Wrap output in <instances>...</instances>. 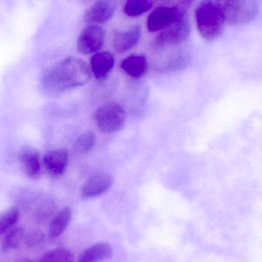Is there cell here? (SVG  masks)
Instances as JSON below:
<instances>
[{
  "label": "cell",
  "mask_w": 262,
  "mask_h": 262,
  "mask_svg": "<svg viewBox=\"0 0 262 262\" xmlns=\"http://www.w3.org/2000/svg\"><path fill=\"white\" fill-rule=\"evenodd\" d=\"M113 249L108 243H98L86 249L78 257L77 262H101L110 259Z\"/></svg>",
  "instance_id": "obj_14"
},
{
  "label": "cell",
  "mask_w": 262,
  "mask_h": 262,
  "mask_svg": "<svg viewBox=\"0 0 262 262\" xmlns=\"http://www.w3.org/2000/svg\"><path fill=\"white\" fill-rule=\"evenodd\" d=\"M24 238V229L21 227L13 228L5 235L2 242V251L3 252H8L16 250L21 246Z\"/></svg>",
  "instance_id": "obj_17"
},
{
  "label": "cell",
  "mask_w": 262,
  "mask_h": 262,
  "mask_svg": "<svg viewBox=\"0 0 262 262\" xmlns=\"http://www.w3.org/2000/svg\"><path fill=\"white\" fill-rule=\"evenodd\" d=\"M115 63V57L110 52H98L94 54L91 58V71L96 79L101 81L110 75Z\"/></svg>",
  "instance_id": "obj_13"
},
{
  "label": "cell",
  "mask_w": 262,
  "mask_h": 262,
  "mask_svg": "<svg viewBox=\"0 0 262 262\" xmlns=\"http://www.w3.org/2000/svg\"><path fill=\"white\" fill-rule=\"evenodd\" d=\"M96 143V135L93 131H87L78 137L75 143V152L79 155H84L90 152Z\"/></svg>",
  "instance_id": "obj_22"
},
{
  "label": "cell",
  "mask_w": 262,
  "mask_h": 262,
  "mask_svg": "<svg viewBox=\"0 0 262 262\" xmlns=\"http://www.w3.org/2000/svg\"><path fill=\"white\" fill-rule=\"evenodd\" d=\"M37 262H75V256L69 249L57 248L45 252Z\"/></svg>",
  "instance_id": "obj_19"
},
{
  "label": "cell",
  "mask_w": 262,
  "mask_h": 262,
  "mask_svg": "<svg viewBox=\"0 0 262 262\" xmlns=\"http://www.w3.org/2000/svg\"><path fill=\"white\" fill-rule=\"evenodd\" d=\"M141 28L139 25H134L124 31H115L112 46L118 53H124L132 49L140 41Z\"/></svg>",
  "instance_id": "obj_10"
},
{
  "label": "cell",
  "mask_w": 262,
  "mask_h": 262,
  "mask_svg": "<svg viewBox=\"0 0 262 262\" xmlns=\"http://www.w3.org/2000/svg\"><path fill=\"white\" fill-rule=\"evenodd\" d=\"M226 21L232 25L250 23L258 14L256 0H215Z\"/></svg>",
  "instance_id": "obj_3"
},
{
  "label": "cell",
  "mask_w": 262,
  "mask_h": 262,
  "mask_svg": "<svg viewBox=\"0 0 262 262\" xmlns=\"http://www.w3.org/2000/svg\"><path fill=\"white\" fill-rule=\"evenodd\" d=\"M91 77L92 71L85 61L67 57L45 72L41 84L49 95H58L84 86Z\"/></svg>",
  "instance_id": "obj_1"
},
{
  "label": "cell",
  "mask_w": 262,
  "mask_h": 262,
  "mask_svg": "<svg viewBox=\"0 0 262 262\" xmlns=\"http://www.w3.org/2000/svg\"><path fill=\"white\" fill-rule=\"evenodd\" d=\"M190 23L187 16L163 29L154 39V46L158 49L180 46L184 43L190 35Z\"/></svg>",
  "instance_id": "obj_5"
},
{
  "label": "cell",
  "mask_w": 262,
  "mask_h": 262,
  "mask_svg": "<svg viewBox=\"0 0 262 262\" xmlns=\"http://www.w3.org/2000/svg\"><path fill=\"white\" fill-rule=\"evenodd\" d=\"M105 31L98 25L86 26L78 38L77 49L82 55L96 53L104 46Z\"/></svg>",
  "instance_id": "obj_7"
},
{
  "label": "cell",
  "mask_w": 262,
  "mask_h": 262,
  "mask_svg": "<svg viewBox=\"0 0 262 262\" xmlns=\"http://www.w3.org/2000/svg\"><path fill=\"white\" fill-rule=\"evenodd\" d=\"M156 2H157V3H159V4H168V3H170V2H172V0H155Z\"/></svg>",
  "instance_id": "obj_27"
},
{
  "label": "cell",
  "mask_w": 262,
  "mask_h": 262,
  "mask_svg": "<svg viewBox=\"0 0 262 262\" xmlns=\"http://www.w3.org/2000/svg\"><path fill=\"white\" fill-rule=\"evenodd\" d=\"M197 29L203 38L213 41L224 30L226 18L212 0H202L195 9Z\"/></svg>",
  "instance_id": "obj_2"
},
{
  "label": "cell",
  "mask_w": 262,
  "mask_h": 262,
  "mask_svg": "<svg viewBox=\"0 0 262 262\" xmlns=\"http://www.w3.org/2000/svg\"><path fill=\"white\" fill-rule=\"evenodd\" d=\"M117 9V0H98L84 15L86 23L90 25L106 23L113 17Z\"/></svg>",
  "instance_id": "obj_9"
},
{
  "label": "cell",
  "mask_w": 262,
  "mask_h": 262,
  "mask_svg": "<svg viewBox=\"0 0 262 262\" xmlns=\"http://www.w3.org/2000/svg\"><path fill=\"white\" fill-rule=\"evenodd\" d=\"M72 209L69 207H64L57 212L49 223V237L52 239H56L61 236L64 231L69 227L72 221Z\"/></svg>",
  "instance_id": "obj_16"
},
{
  "label": "cell",
  "mask_w": 262,
  "mask_h": 262,
  "mask_svg": "<svg viewBox=\"0 0 262 262\" xmlns=\"http://www.w3.org/2000/svg\"><path fill=\"white\" fill-rule=\"evenodd\" d=\"M19 209L17 206L9 207L6 210L0 212V236L5 235L13 229L19 220Z\"/></svg>",
  "instance_id": "obj_18"
},
{
  "label": "cell",
  "mask_w": 262,
  "mask_h": 262,
  "mask_svg": "<svg viewBox=\"0 0 262 262\" xmlns=\"http://www.w3.org/2000/svg\"><path fill=\"white\" fill-rule=\"evenodd\" d=\"M19 162L24 173L29 178L37 180L41 175L40 154L35 148L23 146L19 154Z\"/></svg>",
  "instance_id": "obj_11"
},
{
  "label": "cell",
  "mask_w": 262,
  "mask_h": 262,
  "mask_svg": "<svg viewBox=\"0 0 262 262\" xmlns=\"http://www.w3.org/2000/svg\"><path fill=\"white\" fill-rule=\"evenodd\" d=\"M44 233L38 229L30 231L27 235H25L26 246L29 249L40 246L44 242Z\"/></svg>",
  "instance_id": "obj_23"
},
{
  "label": "cell",
  "mask_w": 262,
  "mask_h": 262,
  "mask_svg": "<svg viewBox=\"0 0 262 262\" xmlns=\"http://www.w3.org/2000/svg\"><path fill=\"white\" fill-rule=\"evenodd\" d=\"M147 58L143 55H132L123 60L121 68L123 72L133 78H140L148 70Z\"/></svg>",
  "instance_id": "obj_15"
},
{
  "label": "cell",
  "mask_w": 262,
  "mask_h": 262,
  "mask_svg": "<svg viewBox=\"0 0 262 262\" xmlns=\"http://www.w3.org/2000/svg\"><path fill=\"white\" fill-rule=\"evenodd\" d=\"M126 112L118 103L104 104L95 111L94 115L95 124L100 130L105 134L118 132L124 127Z\"/></svg>",
  "instance_id": "obj_4"
},
{
  "label": "cell",
  "mask_w": 262,
  "mask_h": 262,
  "mask_svg": "<svg viewBox=\"0 0 262 262\" xmlns=\"http://www.w3.org/2000/svg\"><path fill=\"white\" fill-rule=\"evenodd\" d=\"M152 6L154 0H127L124 12L128 16L137 17L149 11Z\"/></svg>",
  "instance_id": "obj_21"
},
{
  "label": "cell",
  "mask_w": 262,
  "mask_h": 262,
  "mask_svg": "<svg viewBox=\"0 0 262 262\" xmlns=\"http://www.w3.org/2000/svg\"><path fill=\"white\" fill-rule=\"evenodd\" d=\"M55 212V206L50 202H46L43 203L35 213V220L37 221L42 223L50 218Z\"/></svg>",
  "instance_id": "obj_24"
},
{
  "label": "cell",
  "mask_w": 262,
  "mask_h": 262,
  "mask_svg": "<svg viewBox=\"0 0 262 262\" xmlns=\"http://www.w3.org/2000/svg\"><path fill=\"white\" fill-rule=\"evenodd\" d=\"M15 262H33L32 260L29 258H26V257H20V258H17Z\"/></svg>",
  "instance_id": "obj_26"
},
{
  "label": "cell",
  "mask_w": 262,
  "mask_h": 262,
  "mask_svg": "<svg viewBox=\"0 0 262 262\" xmlns=\"http://www.w3.org/2000/svg\"><path fill=\"white\" fill-rule=\"evenodd\" d=\"M190 62V55L186 50H179L170 55L164 64L166 71H177L185 69Z\"/></svg>",
  "instance_id": "obj_20"
},
{
  "label": "cell",
  "mask_w": 262,
  "mask_h": 262,
  "mask_svg": "<svg viewBox=\"0 0 262 262\" xmlns=\"http://www.w3.org/2000/svg\"><path fill=\"white\" fill-rule=\"evenodd\" d=\"M186 14L187 12L178 6H158L148 16V31L156 32L163 30L186 17Z\"/></svg>",
  "instance_id": "obj_6"
},
{
  "label": "cell",
  "mask_w": 262,
  "mask_h": 262,
  "mask_svg": "<svg viewBox=\"0 0 262 262\" xmlns=\"http://www.w3.org/2000/svg\"><path fill=\"white\" fill-rule=\"evenodd\" d=\"M113 179L105 172L94 174L83 185L81 189V197L83 200H90L100 196L107 192L112 187Z\"/></svg>",
  "instance_id": "obj_8"
},
{
  "label": "cell",
  "mask_w": 262,
  "mask_h": 262,
  "mask_svg": "<svg viewBox=\"0 0 262 262\" xmlns=\"http://www.w3.org/2000/svg\"><path fill=\"white\" fill-rule=\"evenodd\" d=\"M195 1V0H179L178 6L187 12Z\"/></svg>",
  "instance_id": "obj_25"
},
{
  "label": "cell",
  "mask_w": 262,
  "mask_h": 262,
  "mask_svg": "<svg viewBox=\"0 0 262 262\" xmlns=\"http://www.w3.org/2000/svg\"><path fill=\"white\" fill-rule=\"evenodd\" d=\"M69 163V152L66 149H54L43 158L45 169L52 177H60L66 172Z\"/></svg>",
  "instance_id": "obj_12"
}]
</instances>
